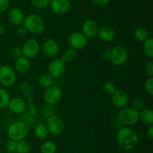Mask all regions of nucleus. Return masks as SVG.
<instances>
[{
  "mask_svg": "<svg viewBox=\"0 0 153 153\" xmlns=\"http://www.w3.org/2000/svg\"><path fill=\"white\" fill-rule=\"evenodd\" d=\"M102 90L108 95H112L116 92L117 88L114 83L112 82H105L102 86Z\"/></svg>",
  "mask_w": 153,
  "mask_h": 153,
  "instance_id": "nucleus-32",
  "label": "nucleus"
},
{
  "mask_svg": "<svg viewBox=\"0 0 153 153\" xmlns=\"http://www.w3.org/2000/svg\"><path fill=\"white\" fill-rule=\"evenodd\" d=\"M49 4L52 12L57 15H64L68 13L71 8L70 0H52Z\"/></svg>",
  "mask_w": 153,
  "mask_h": 153,
  "instance_id": "nucleus-12",
  "label": "nucleus"
},
{
  "mask_svg": "<svg viewBox=\"0 0 153 153\" xmlns=\"http://www.w3.org/2000/svg\"><path fill=\"white\" fill-rule=\"evenodd\" d=\"M67 42L70 47L76 50H81L85 48L88 44V38L82 32H72L67 38Z\"/></svg>",
  "mask_w": 153,
  "mask_h": 153,
  "instance_id": "nucleus-11",
  "label": "nucleus"
},
{
  "mask_svg": "<svg viewBox=\"0 0 153 153\" xmlns=\"http://www.w3.org/2000/svg\"><path fill=\"white\" fill-rule=\"evenodd\" d=\"M22 55L28 58H33L38 55L40 50V43L34 38L28 39L24 42L22 48Z\"/></svg>",
  "mask_w": 153,
  "mask_h": 153,
  "instance_id": "nucleus-9",
  "label": "nucleus"
},
{
  "mask_svg": "<svg viewBox=\"0 0 153 153\" xmlns=\"http://www.w3.org/2000/svg\"><path fill=\"white\" fill-rule=\"evenodd\" d=\"M62 95V90L60 86L52 85L45 88V91L43 92V98L46 104L55 105L61 100Z\"/></svg>",
  "mask_w": 153,
  "mask_h": 153,
  "instance_id": "nucleus-7",
  "label": "nucleus"
},
{
  "mask_svg": "<svg viewBox=\"0 0 153 153\" xmlns=\"http://www.w3.org/2000/svg\"><path fill=\"white\" fill-rule=\"evenodd\" d=\"M144 89L150 96L153 95V77L148 76L144 82Z\"/></svg>",
  "mask_w": 153,
  "mask_h": 153,
  "instance_id": "nucleus-34",
  "label": "nucleus"
},
{
  "mask_svg": "<svg viewBox=\"0 0 153 153\" xmlns=\"http://www.w3.org/2000/svg\"><path fill=\"white\" fill-rule=\"evenodd\" d=\"M146 134H147V135L150 138L153 137V127H152V125L148 126L147 130H146Z\"/></svg>",
  "mask_w": 153,
  "mask_h": 153,
  "instance_id": "nucleus-44",
  "label": "nucleus"
},
{
  "mask_svg": "<svg viewBox=\"0 0 153 153\" xmlns=\"http://www.w3.org/2000/svg\"><path fill=\"white\" fill-rule=\"evenodd\" d=\"M139 120L145 125H152L153 124V111L150 108H143L139 111Z\"/></svg>",
  "mask_w": 153,
  "mask_h": 153,
  "instance_id": "nucleus-20",
  "label": "nucleus"
},
{
  "mask_svg": "<svg viewBox=\"0 0 153 153\" xmlns=\"http://www.w3.org/2000/svg\"><path fill=\"white\" fill-rule=\"evenodd\" d=\"M7 106L13 113L22 114L26 110L27 103L22 98L16 97L10 99Z\"/></svg>",
  "mask_w": 153,
  "mask_h": 153,
  "instance_id": "nucleus-15",
  "label": "nucleus"
},
{
  "mask_svg": "<svg viewBox=\"0 0 153 153\" xmlns=\"http://www.w3.org/2000/svg\"><path fill=\"white\" fill-rule=\"evenodd\" d=\"M19 92L23 94L25 97L28 98L31 97V94L33 92V88L32 86H31V83H29L28 82H22L20 84H19Z\"/></svg>",
  "mask_w": 153,
  "mask_h": 153,
  "instance_id": "nucleus-29",
  "label": "nucleus"
},
{
  "mask_svg": "<svg viewBox=\"0 0 153 153\" xmlns=\"http://www.w3.org/2000/svg\"><path fill=\"white\" fill-rule=\"evenodd\" d=\"M29 127L22 121H16L8 126L7 130L9 139L18 142L24 140L28 134Z\"/></svg>",
  "mask_w": 153,
  "mask_h": 153,
  "instance_id": "nucleus-3",
  "label": "nucleus"
},
{
  "mask_svg": "<svg viewBox=\"0 0 153 153\" xmlns=\"http://www.w3.org/2000/svg\"><path fill=\"white\" fill-rule=\"evenodd\" d=\"M99 25L95 20L91 19H88L84 22L82 24V33L86 36L87 38H94L96 35H97L98 32Z\"/></svg>",
  "mask_w": 153,
  "mask_h": 153,
  "instance_id": "nucleus-16",
  "label": "nucleus"
},
{
  "mask_svg": "<svg viewBox=\"0 0 153 153\" xmlns=\"http://www.w3.org/2000/svg\"><path fill=\"white\" fill-rule=\"evenodd\" d=\"M97 35H99L101 40L105 42H111L114 39L115 31L110 26L103 25L99 26Z\"/></svg>",
  "mask_w": 153,
  "mask_h": 153,
  "instance_id": "nucleus-17",
  "label": "nucleus"
},
{
  "mask_svg": "<svg viewBox=\"0 0 153 153\" xmlns=\"http://www.w3.org/2000/svg\"><path fill=\"white\" fill-rule=\"evenodd\" d=\"M9 56H10L12 58H14V59L19 58V56H22L21 48L18 47V46H13V47L10 48V50H9Z\"/></svg>",
  "mask_w": 153,
  "mask_h": 153,
  "instance_id": "nucleus-36",
  "label": "nucleus"
},
{
  "mask_svg": "<svg viewBox=\"0 0 153 153\" xmlns=\"http://www.w3.org/2000/svg\"><path fill=\"white\" fill-rule=\"evenodd\" d=\"M16 79V70L8 64L0 66V83L5 87L11 86Z\"/></svg>",
  "mask_w": 153,
  "mask_h": 153,
  "instance_id": "nucleus-5",
  "label": "nucleus"
},
{
  "mask_svg": "<svg viewBox=\"0 0 153 153\" xmlns=\"http://www.w3.org/2000/svg\"><path fill=\"white\" fill-rule=\"evenodd\" d=\"M128 53L127 50L121 45H117L112 48L111 57L110 62L115 66H122L127 62Z\"/></svg>",
  "mask_w": 153,
  "mask_h": 153,
  "instance_id": "nucleus-8",
  "label": "nucleus"
},
{
  "mask_svg": "<svg viewBox=\"0 0 153 153\" xmlns=\"http://www.w3.org/2000/svg\"><path fill=\"white\" fill-rule=\"evenodd\" d=\"M8 19L13 25L19 26L23 24L25 16L21 9L18 8H13L8 12Z\"/></svg>",
  "mask_w": 153,
  "mask_h": 153,
  "instance_id": "nucleus-18",
  "label": "nucleus"
},
{
  "mask_svg": "<svg viewBox=\"0 0 153 153\" xmlns=\"http://www.w3.org/2000/svg\"><path fill=\"white\" fill-rule=\"evenodd\" d=\"M10 99V94L6 89L0 88V110L7 106Z\"/></svg>",
  "mask_w": 153,
  "mask_h": 153,
  "instance_id": "nucleus-28",
  "label": "nucleus"
},
{
  "mask_svg": "<svg viewBox=\"0 0 153 153\" xmlns=\"http://www.w3.org/2000/svg\"><path fill=\"white\" fill-rule=\"evenodd\" d=\"M57 150V146L55 142L51 140L45 141L40 146L41 153H55Z\"/></svg>",
  "mask_w": 153,
  "mask_h": 153,
  "instance_id": "nucleus-26",
  "label": "nucleus"
},
{
  "mask_svg": "<svg viewBox=\"0 0 153 153\" xmlns=\"http://www.w3.org/2000/svg\"><path fill=\"white\" fill-rule=\"evenodd\" d=\"M16 142L12 140H9L7 141L4 145V149L7 153H14L16 152Z\"/></svg>",
  "mask_w": 153,
  "mask_h": 153,
  "instance_id": "nucleus-35",
  "label": "nucleus"
},
{
  "mask_svg": "<svg viewBox=\"0 0 153 153\" xmlns=\"http://www.w3.org/2000/svg\"><path fill=\"white\" fill-rule=\"evenodd\" d=\"M143 43V50L144 54L148 58H152L153 57V38L149 37Z\"/></svg>",
  "mask_w": 153,
  "mask_h": 153,
  "instance_id": "nucleus-27",
  "label": "nucleus"
},
{
  "mask_svg": "<svg viewBox=\"0 0 153 153\" xmlns=\"http://www.w3.org/2000/svg\"><path fill=\"white\" fill-rule=\"evenodd\" d=\"M31 149L30 144L27 141L22 140L16 142V153H28Z\"/></svg>",
  "mask_w": 153,
  "mask_h": 153,
  "instance_id": "nucleus-30",
  "label": "nucleus"
},
{
  "mask_svg": "<svg viewBox=\"0 0 153 153\" xmlns=\"http://www.w3.org/2000/svg\"><path fill=\"white\" fill-rule=\"evenodd\" d=\"M117 117L123 125L130 127L139 121V111L132 107L126 106L120 110Z\"/></svg>",
  "mask_w": 153,
  "mask_h": 153,
  "instance_id": "nucleus-4",
  "label": "nucleus"
},
{
  "mask_svg": "<svg viewBox=\"0 0 153 153\" xmlns=\"http://www.w3.org/2000/svg\"><path fill=\"white\" fill-rule=\"evenodd\" d=\"M144 72L148 76H153V62L152 60H149L145 63Z\"/></svg>",
  "mask_w": 153,
  "mask_h": 153,
  "instance_id": "nucleus-37",
  "label": "nucleus"
},
{
  "mask_svg": "<svg viewBox=\"0 0 153 153\" xmlns=\"http://www.w3.org/2000/svg\"><path fill=\"white\" fill-rule=\"evenodd\" d=\"M54 82H55V79L52 76H51L49 74H42L40 75L37 79V82L40 86L42 88H46L48 87L54 85Z\"/></svg>",
  "mask_w": 153,
  "mask_h": 153,
  "instance_id": "nucleus-22",
  "label": "nucleus"
},
{
  "mask_svg": "<svg viewBox=\"0 0 153 153\" xmlns=\"http://www.w3.org/2000/svg\"><path fill=\"white\" fill-rule=\"evenodd\" d=\"M55 106L54 104H45L42 107L40 114L43 118L47 119L52 116L55 115Z\"/></svg>",
  "mask_w": 153,
  "mask_h": 153,
  "instance_id": "nucleus-25",
  "label": "nucleus"
},
{
  "mask_svg": "<svg viewBox=\"0 0 153 153\" xmlns=\"http://www.w3.org/2000/svg\"><path fill=\"white\" fill-rule=\"evenodd\" d=\"M31 3L34 8L37 9H44L49 5V0H31Z\"/></svg>",
  "mask_w": 153,
  "mask_h": 153,
  "instance_id": "nucleus-33",
  "label": "nucleus"
},
{
  "mask_svg": "<svg viewBox=\"0 0 153 153\" xmlns=\"http://www.w3.org/2000/svg\"><path fill=\"white\" fill-rule=\"evenodd\" d=\"M49 2H51V1H52V0H49Z\"/></svg>",
  "mask_w": 153,
  "mask_h": 153,
  "instance_id": "nucleus-46",
  "label": "nucleus"
},
{
  "mask_svg": "<svg viewBox=\"0 0 153 153\" xmlns=\"http://www.w3.org/2000/svg\"><path fill=\"white\" fill-rule=\"evenodd\" d=\"M34 135L37 138L40 140L46 139L49 134V130H48L47 126L44 123H37L35 124L34 129Z\"/></svg>",
  "mask_w": 153,
  "mask_h": 153,
  "instance_id": "nucleus-21",
  "label": "nucleus"
},
{
  "mask_svg": "<svg viewBox=\"0 0 153 153\" xmlns=\"http://www.w3.org/2000/svg\"><path fill=\"white\" fill-rule=\"evenodd\" d=\"M27 32H27L26 28H25L24 26H22V25L19 26L16 30V35L19 36V37H24V36L26 35Z\"/></svg>",
  "mask_w": 153,
  "mask_h": 153,
  "instance_id": "nucleus-40",
  "label": "nucleus"
},
{
  "mask_svg": "<svg viewBox=\"0 0 153 153\" xmlns=\"http://www.w3.org/2000/svg\"><path fill=\"white\" fill-rule=\"evenodd\" d=\"M112 124H113L114 128H116L117 130L124 126L123 124V123L120 122V120L119 119V118H118V117L114 118V119L113 122H112Z\"/></svg>",
  "mask_w": 153,
  "mask_h": 153,
  "instance_id": "nucleus-43",
  "label": "nucleus"
},
{
  "mask_svg": "<svg viewBox=\"0 0 153 153\" xmlns=\"http://www.w3.org/2000/svg\"><path fill=\"white\" fill-rule=\"evenodd\" d=\"M31 68V62L29 58L24 56H21L15 59L14 70L16 72L20 74H25Z\"/></svg>",
  "mask_w": 153,
  "mask_h": 153,
  "instance_id": "nucleus-19",
  "label": "nucleus"
},
{
  "mask_svg": "<svg viewBox=\"0 0 153 153\" xmlns=\"http://www.w3.org/2000/svg\"><path fill=\"white\" fill-rule=\"evenodd\" d=\"M37 110V106H36L35 104L32 101H28V104H27V107H26V110L28 112L31 114H36Z\"/></svg>",
  "mask_w": 153,
  "mask_h": 153,
  "instance_id": "nucleus-38",
  "label": "nucleus"
},
{
  "mask_svg": "<svg viewBox=\"0 0 153 153\" xmlns=\"http://www.w3.org/2000/svg\"><path fill=\"white\" fill-rule=\"evenodd\" d=\"M134 36L138 41L144 42L146 39L149 38V34L146 28L142 26L137 27L134 32Z\"/></svg>",
  "mask_w": 153,
  "mask_h": 153,
  "instance_id": "nucleus-24",
  "label": "nucleus"
},
{
  "mask_svg": "<svg viewBox=\"0 0 153 153\" xmlns=\"http://www.w3.org/2000/svg\"><path fill=\"white\" fill-rule=\"evenodd\" d=\"M9 0H0V14L4 13L9 6Z\"/></svg>",
  "mask_w": 153,
  "mask_h": 153,
  "instance_id": "nucleus-41",
  "label": "nucleus"
},
{
  "mask_svg": "<svg viewBox=\"0 0 153 153\" xmlns=\"http://www.w3.org/2000/svg\"><path fill=\"white\" fill-rule=\"evenodd\" d=\"M42 51L45 56L55 58L59 52V44L54 39H48L42 46Z\"/></svg>",
  "mask_w": 153,
  "mask_h": 153,
  "instance_id": "nucleus-14",
  "label": "nucleus"
},
{
  "mask_svg": "<svg viewBox=\"0 0 153 153\" xmlns=\"http://www.w3.org/2000/svg\"><path fill=\"white\" fill-rule=\"evenodd\" d=\"M23 26L26 28L27 32L36 35L42 34L46 28L44 20L37 14H31L25 16Z\"/></svg>",
  "mask_w": 153,
  "mask_h": 153,
  "instance_id": "nucleus-2",
  "label": "nucleus"
},
{
  "mask_svg": "<svg viewBox=\"0 0 153 153\" xmlns=\"http://www.w3.org/2000/svg\"><path fill=\"white\" fill-rule=\"evenodd\" d=\"M46 126L49 133L53 136L61 134L65 128V124L63 118L60 116L55 114L46 119Z\"/></svg>",
  "mask_w": 153,
  "mask_h": 153,
  "instance_id": "nucleus-6",
  "label": "nucleus"
},
{
  "mask_svg": "<svg viewBox=\"0 0 153 153\" xmlns=\"http://www.w3.org/2000/svg\"><path fill=\"white\" fill-rule=\"evenodd\" d=\"M48 74L54 79H58L64 75L66 70V63L60 58H54L47 68Z\"/></svg>",
  "mask_w": 153,
  "mask_h": 153,
  "instance_id": "nucleus-10",
  "label": "nucleus"
},
{
  "mask_svg": "<svg viewBox=\"0 0 153 153\" xmlns=\"http://www.w3.org/2000/svg\"><path fill=\"white\" fill-rule=\"evenodd\" d=\"M145 106H146V102H145L144 99L142 98H135L131 102V107L137 111H140L141 110H143V108H145Z\"/></svg>",
  "mask_w": 153,
  "mask_h": 153,
  "instance_id": "nucleus-31",
  "label": "nucleus"
},
{
  "mask_svg": "<svg viewBox=\"0 0 153 153\" xmlns=\"http://www.w3.org/2000/svg\"><path fill=\"white\" fill-rule=\"evenodd\" d=\"M139 137L137 132L130 127L123 126L117 130V141L121 149L124 151L133 150L138 144Z\"/></svg>",
  "mask_w": 153,
  "mask_h": 153,
  "instance_id": "nucleus-1",
  "label": "nucleus"
},
{
  "mask_svg": "<svg viewBox=\"0 0 153 153\" xmlns=\"http://www.w3.org/2000/svg\"><path fill=\"white\" fill-rule=\"evenodd\" d=\"M0 153H1V152H0Z\"/></svg>",
  "mask_w": 153,
  "mask_h": 153,
  "instance_id": "nucleus-47",
  "label": "nucleus"
},
{
  "mask_svg": "<svg viewBox=\"0 0 153 153\" xmlns=\"http://www.w3.org/2000/svg\"><path fill=\"white\" fill-rule=\"evenodd\" d=\"M91 1L95 5L99 6V7H102V6L107 5L110 2L111 0H91Z\"/></svg>",
  "mask_w": 153,
  "mask_h": 153,
  "instance_id": "nucleus-42",
  "label": "nucleus"
},
{
  "mask_svg": "<svg viewBox=\"0 0 153 153\" xmlns=\"http://www.w3.org/2000/svg\"><path fill=\"white\" fill-rule=\"evenodd\" d=\"M5 33V26L3 24H0V35H2Z\"/></svg>",
  "mask_w": 153,
  "mask_h": 153,
  "instance_id": "nucleus-45",
  "label": "nucleus"
},
{
  "mask_svg": "<svg viewBox=\"0 0 153 153\" xmlns=\"http://www.w3.org/2000/svg\"><path fill=\"white\" fill-rule=\"evenodd\" d=\"M111 50L112 48L108 47L104 50L102 52V58L105 61L110 62L111 57Z\"/></svg>",
  "mask_w": 153,
  "mask_h": 153,
  "instance_id": "nucleus-39",
  "label": "nucleus"
},
{
  "mask_svg": "<svg viewBox=\"0 0 153 153\" xmlns=\"http://www.w3.org/2000/svg\"><path fill=\"white\" fill-rule=\"evenodd\" d=\"M111 96L112 104L117 109L121 110L128 105L129 98L128 94L123 90L117 89L116 92Z\"/></svg>",
  "mask_w": 153,
  "mask_h": 153,
  "instance_id": "nucleus-13",
  "label": "nucleus"
},
{
  "mask_svg": "<svg viewBox=\"0 0 153 153\" xmlns=\"http://www.w3.org/2000/svg\"><path fill=\"white\" fill-rule=\"evenodd\" d=\"M76 57H77V52H76V50L69 47L64 51L60 58L65 63H67L76 60Z\"/></svg>",
  "mask_w": 153,
  "mask_h": 153,
  "instance_id": "nucleus-23",
  "label": "nucleus"
}]
</instances>
